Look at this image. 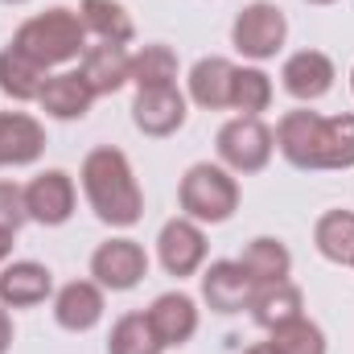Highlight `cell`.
<instances>
[{"label": "cell", "mask_w": 354, "mask_h": 354, "mask_svg": "<svg viewBox=\"0 0 354 354\" xmlns=\"http://www.w3.org/2000/svg\"><path fill=\"white\" fill-rule=\"evenodd\" d=\"M79 177H83V194H87V202L99 223H107V227H132V223H140V214H145V189H140V181L132 174V161L120 149H111V145L91 149L87 157H83Z\"/></svg>", "instance_id": "cell-1"}, {"label": "cell", "mask_w": 354, "mask_h": 354, "mask_svg": "<svg viewBox=\"0 0 354 354\" xmlns=\"http://www.w3.org/2000/svg\"><path fill=\"white\" fill-rule=\"evenodd\" d=\"M12 46L21 54H29L37 66H62V62H75L87 54V25L75 8H46L29 21H21V29L12 33Z\"/></svg>", "instance_id": "cell-2"}, {"label": "cell", "mask_w": 354, "mask_h": 354, "mask_svg": "<svg viewBox=\"0 0 354 354\" xmlns=\"http://www.w3.org/2000/svg\"><path fill=\"white\" fill-rule=\"evenodd\" d=\"M177 202H181V214L194 218V223H227L235 210H239V181L227 165H210V161H198L189 165L181 185H177Z\"/></svg>", "instance_id": "cell-3"}, {"label": "cell", "mask_w": 354, "mask_h": 354, "mask_svg": "<svg viewBox=\"0 0 354 354\" xmlns=\"http://www.w3.org/2000/svg\"><path fill=\"white\" fill-rule=\"evenodd\" d=\"M214 149L231 174H260V169H268V161L276 153V136L260 115H235L218 128Z\"/></svg>", "instance_id": "cell-4"}, {"label": "cell", "mask_w": 354, "mask_h": 354, "mask_svg": "<svg viewBox=\"0 0 354 354\" xmlns=\"http://www.w3.org/2000/svg\"><path fill=\"white\" fill-rule=\"evenodd\" d=\"M284 37H288V21L276 4L268 0H252L239 8L235 25H231V46L252 58V62H268L284 50Z\"/></svg>", "instance_id": "cell-5"}, {"label": "cell", "mask_w": 354, "mask_h": 354, "mask_svg": "<svg viewBox=\"0 0 354 354\" xmlns=\"http://www.w3.org/2000/svg\"><path fill=\"white\" fill-rule=\"evenodd\" d=\"M91 276L103 292H128L149 276V256L136 239H107L91 256Z\"/></svg>", "instance_id": "cell-6"}, {"label": "cell", "mask_w": 354, "mask_h": 354, "mask_svg": "<svg viewBox=\"0 0 354 354\" xmlns=\"http://www.w3.org/2000/svg\"><path fill=\"white\" fill-rule=\"evenodd\" d=\"M75 202H79V189H75V177L66 174V169H46V174H37L29 185H25L29 223L62 227V223H71Z\"/></svg>", "instance_id": "cell-7"}, {"label": "cell", "mask_w": 354, "mask_h": 354, "mask_svg": "<svg viewBox=\"0 0 354 354\" xmlns=\"http://www.w3.org/2000/svg\"><path fill=\"white\" fill-rule=\"evenodd\" d=\"M157 256H161V268L169 272V276H194V272H202L206 264V235H202V223H194V218H169L165 227H161V235H157Z\"/></svg>", "instance_id": "cell-8"}, {"label": "cell", "mask_w": 354, "mask_h": 354, "mask_svg": "<svg viewBox=\"0 0 354 354\" xmlns=\"http://www.w3.org/2000/svg\"><path fill=\"white\" fill-rule=\"evenodd\" d=\"M252 297H256V280L248 276V268L239 260H214L202 272V301L214 313H223V317L243 313L252 305Z\"/></svg>", "instance_id": "cell-9"}, {"label": "cell", "mask_w": 354, "mask_h": 354, "mask_svg": "<svg viewBox=\"0 0 354 354\" xmlns=\"http://www.w3.org/2000/svg\"><path fill=\"white\" fill-rule=\"evenodd\" d=\"M189 103H185V95L174 87H145L136 91V99H132V124L145 132V136H153V140H161V136H174L177 128L185 124V111Z\"/></svg>", "instance_id": "cell-10"}, {"label": "cell", "mask_w": 354, "mask_h": 354, "mask_svg": "<svg viewBox=\"0 0 354 354\" xmlns=\"http://www.w3.org/2000/svg\"><path fill=\"white\" fill-rule=\"evenodd\" d=\"M322 120L317 111L309 107H297V111H284L280 124H276V149L280 157L292 165V169H317V145H322Z\"/></svg>", "instance_id": "cell-11"}, {"label": "cell", "mask_w": 354, "mask_h": 354, "mask_svg": "<svg viewBox=\"0 0 354 354\" xmlns=\"http://www.w3.org/2000/svg\"><path fill=\"white\" fill-rule=\"evenodd\" d=\"M334 79H338V71H334L330 54H322V50H297V54L280 66L284 91H288L292 99H301V103H313V99L330 95Z\"/></svg>", "instance_id": "cell-12"}, {"label": "cell", "mask_w": 354, "mask_h": 354, "mask_svg": "<svg viewBox=\"0 0 354 354\" xmlns=\"http://www.w3.org/2000/svg\"><path fill=\"white\" fill-rule=\"evenodd\" d=\"M46 153V128L29 111H0V169L33 165Z\"/></svg>", "instance_id": "cell-13"}, {"label": "cell", "mask_w": 354, "mask_h": 354, "mask_svg": "<svg viewBox=\"0 0 354 354\" xmlns=\"http://www.w3.org/2000/svg\"><path fill=\"white\" fill-rule=\"evenodd\" d=\"M79 75L91 87V95H115L120 87L132 83V54L124 46H111V41H99L87 46V54L79 58Z\"/></svg>", "instance_id": "cell-14"}, {"label": "cell", "mask_w": 354, "mask_h": 354, "mask_svg": "<svg viewBox=\"0 0 354 354\" xmlns=\"http://www.w3.org/2000/svg\"><path fill=\"white\" fill-rule=\"evenodd\" d=\"M54 292V272L37 260H12L0 272V305L4 309H33Z\"/></svg>", "instance_id": "cell-15"}, {"label": "cell", "mask_w": 354, "mask_h": 354, "mask_svg": "<svg viewBox=\"0 0 354 354\" xmlns=\"http://www.w3.org/2000/svg\"><path fill=\"white\" fill-rule=\"evenodd\" d=\"M54 322L71 334H87L103 322V288L95 280H71L54 292Z\"/></svg>", "instance_id": "cell-16"}, {"label": "cell", "mask_w": 354, "mask_h": 354, "mask_svg": "<svg viewBox=\"0 0 354 354\" xmlns=\"http://www.w3.org/2000/svg\"><path fill=\"white\" fill-rule=\"evenodd\" d=\"M145 313L165 346H185L198 334V305L189 292H161Z\"/></svg>", "instance_id": "cell-17"}, {"label": "cell", "mask_w": 354, "mask_h": 354, "mask_svg": "<svg viewBox=\"0 0 354 354\" xmlns=\"http://www.w3.org/2000/svg\"><path fill=\"white\" fill-rule=\"evenodd\" d=\"M252 317H256V326L260 330H280V326H288V322H297L301 317V309H305V297H301V288L292 284V280H276V284H256V297H252Z\"/></svg>", "instance_id": "cell-18"}, {"label": "cell", "mask_w": 354, "mask_h": 354, "mask_svg": "<svg viewBox=\"0 0 354 354\" xmlns=\"http://www.w3.org/2000/svg\"><path fill=\"white\" fill-rule=\"evenodd\" d=\"M231 83H235V62H227L218 54L198 58L189 71V99L206 111H223V107H231Z\"/></svg>", "instance_id": "cell-19"}, {"label": "cell", "mask_w": 354, "mask_h": 354, "mask_svg": "<svg viewBox=\"0 0 354 354\" xmlns=\"http://www.w3.org/2000/svg\"><path fill=\"white\" fill-rule=\"evenodd\" d=\"M37 103H41V111L54 115V120H83L91 111V103H95V95H91V87L83 83L79 71H62V75H50V79H46Z\"/></svg>", "instance_id": "cell-20"}, {"label": "cell", "mask_w": 354, "mask_h": 354, "mask_svg": "<svg viewBox=\"0 0 354 354\" xmlns=\"http://www.w3.org/2000/svg\"><path fill=\"white\" fill-rule=\"evenodd\" d=\"M46 66H37L29 54H21L17 46H4L0 50V91L8 95V99H17V103H29V99H37L41 87H46Z\"/></svg>", "instance_id": "cell-21"}, {"label": "cell", "mask_w": 354, "mask_h": 354, "mask_svg": "<svg viewBox=\"0 0 354 354\" xmlns=\"http://www.w3.org/2000/svg\"><path fill=\"white\" fill-rule=\"evenodd\" d=\"M79 17L87 25V33H95L99 41H111V46H128L136 37V25L128 17V8L120 0H83L79 4Z\"/></svg>", "instance_id": "cell-22"}, {"label": "cell", "mask_w": 354, "mask_h": 354, "mask_svg": "<svg viewBox=\"0 0 354 354\" xmlns=\"http://www.w3.org/2000/svg\"><path fill=\"white\" fill-rule=\"evenodd\" d=\"M239 264L248 268V276H252L256 284H276V280H288V272H292V256H288V248H284L280 239L260 235V239H252V243L243 248Z\"/></svg>", "instance_id": "cell-23"}, {"label": "cell", "mask_w": 354, "mask_h": 354, "mask_svg": "<svg viewBox=\"0 0 354 354\" xmlns=\"http://www.w3.org/2000/svg\"><path fill=\"white\" fill-rule=\"evenodd\" d=\"M313 243L330 264H354V210H326L313 227Z\"/></svg>", "instance_id": "cell-24"}, {"label": "cell", "mask_w": 354, "mask_h": 354, "mask_svg": "<svg viewBox=\"0 0 354 354\" xmlns=\"http://www.w3.org/2000/svg\"><path fill=\"white\" fill-rule=\"evenodd\" d=\"M317 169H354V111L322 120Z\"/></svg>", "instance_id": "cell-25"}, {"label": "cell", "mask_w": 354, "mask_h": 354, "mask_svg": "<svg viewBox=\"0 0 354 354\" xmlns=\"http://www.w3.org/2000/svg\"><path fill=\"white\" fill-rule=\"evenodd\" d=\"M165 342L157 338L149 313H124L111 334H107V354H161Z\"/></svg>", "instance_id": "cell-26"}, {"label": "cell", "mask_w": 354, "mask_h": 354, "mask_svg": "<svg viewBox=\"0 0 354 354\" xmlns=\"http://www.w3.org/2000/svg\"><path fill=\"white\" fill-rule=\"evenodd\" d=\"M132 83L136 91L145 87H174L177 83V54L169 46H145L132 54Z\"/></svg>", "instance_id": "cell-27"}, {"label": "cell", "mask_w": 354, "mask_h": 354, "mask_svg": "<svg viewBox=\"0 0 354 354\" xmlns=\"http://www.w3.org/2000/svg\"><path fill=\"white\" fill-rule=\"evenodd\" d=\"M231 107L239 115H260L272 107V79L260 66H235V83H231Z\"/></svg>", "instance_id": "cell-28"}, {"label": "cell", "mask_w": 354, "mask_h": 354, "mask_svg": "<svg viewBox=\"0 0 354 354\" xmlns=\"http://www.w3.org/2000/svg\"><path fill=\"white\" fill-rule=\"evenodd\" d=\"M268 342H272V351L276 354H326V334H322V326L309 322L305 313H301L297 322L272 330Z\"/></svg>", "instance_id": "cell-29"}, {"label": "cell", "mask_w": 354, "mask_h": 354, "mask_svg": "<svg viewBox=\"0 0 354 354\" xmlns=\"http://www.w3.org/2000/svg\"><path fill=\"white\" fill-rule=\"evenodd\" d=\"M29 223V210H25V189L12 185V181H0V231H21Z\"/></svg>", "instance_id": "cell-30"}, {"label": "cell", "mask_w": 354, "mask_h": 354, "mask_svg": "<svg viewBox=\"0 0 354 354\" xmlns=\"http://www.w3.org/2000/svg\"><path fill=\"white\" fill-rule=\"evenodd\" d=\"M12 346V322H8V309L0 305V354H8Z\"/></svg>", "instance_id": "cell-31"}, {"label": "cell", "mask_w": 354, "mask_h": 354, "mask_svg": "<svg viewBox=\"0 0 354 354\" xmlns=\"http://www.w3.org/2000/svg\"><path fill=\"white\" fill-rule=\"evenodd\" d=\"M12 256V231H0V264Z\"/></svg>", "instance_id": "cell-32"}, {"label": "cell", "mask_w": 354, "mask_h": 354, "mask_svg": "<svg viewBox=\"0 0 354 354\" xmlns=\"http://www.w3.org/2000/svg\"><path fill=\"white\" fill-rule=\"evenodd\" d=\"M243 354H276V351H272V342H256L252 351H243Z\"/></svg>", "instance_id": "cell-33"}, {"label": "cell", "mask_w": 354, "mask_h": 354, "mask_svg": "<svg viewBox=\"0 0 354 354\" xmlns=\"http://www.w3.org/2000/svg\"><path fill=\"white\" fill-rule=\"evenodd\" d=\"M309 4H338V0H309Z\"/></svg>", "instance_id": "cell-34"}, {"label": "cell", "mask_w": 354, "mask_h": 354, "mask_svg": "<svg viewBox=\"0 0 354 354\" xmlns=\"http://www.w3.org/2000/svg\"><path fill=\"white\" fill-rule=\"evenodd\" d=\"M4 4H25V0H4Z\"/></svg>", "instance_id": "cell-35"}, {"label": "cell", "mask_w": 354, "mask_h": 354, "mask_svg": "<svg viewBox=\"0 0 354 354\" xmlns=\"http://www.w3.org/2000/svg\"><path fill=\"white\" fill-rule=\"evenodd\" d=\"M351 87H354V71H351Z\"/></svg>", "instance_id": "cell-36"}]
</instances>
